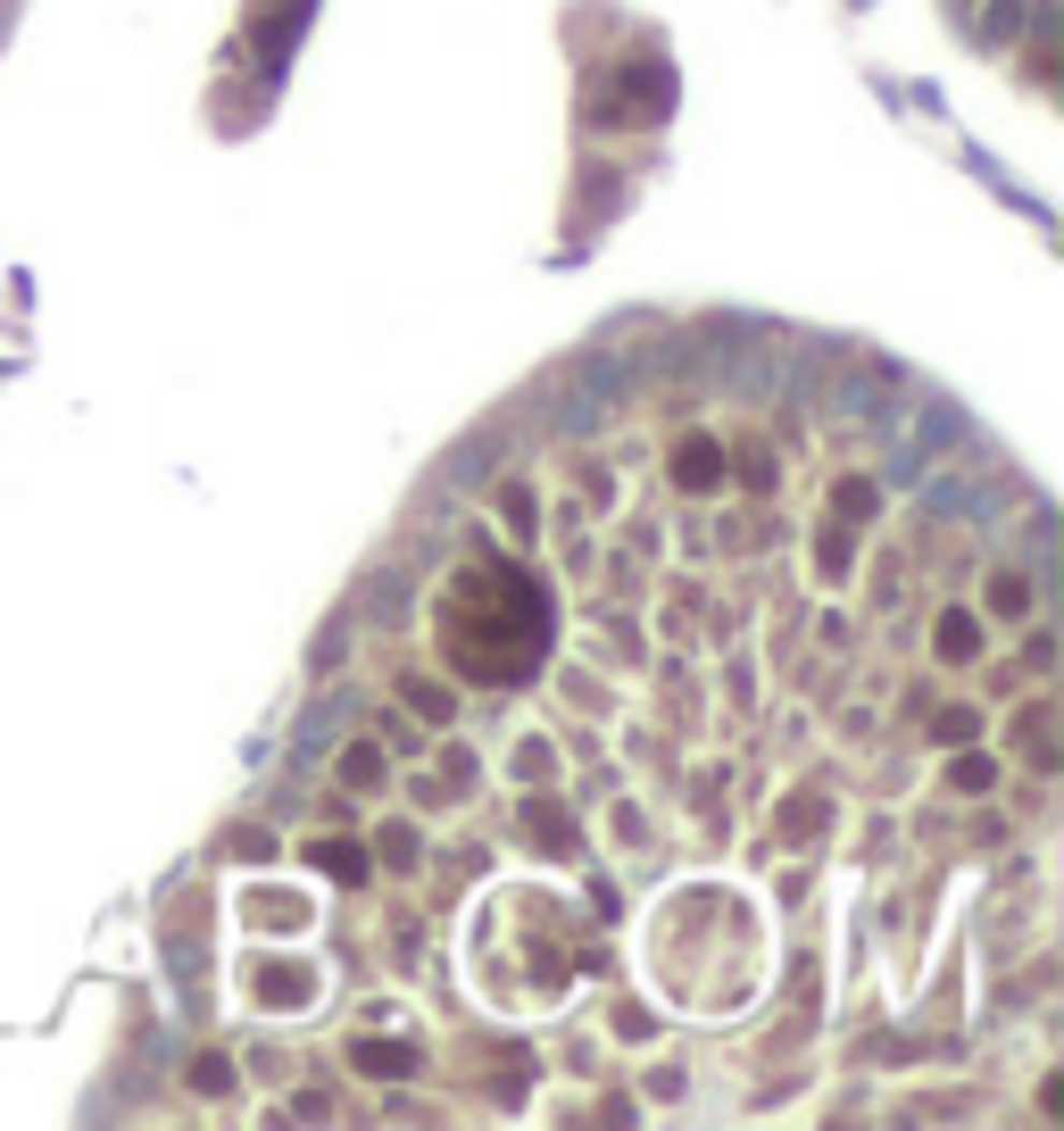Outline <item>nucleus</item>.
Here are the masks:
<instances>
[{"instance_id": "nucleus-1", "label": "nucleus", "mask_w": 1064, "mask_h": 1131, "mask_svg": "<svg viewBox=\"0 0 1064 1131\" xmlns=\"http://www.w3.org/2000/svg\"><path fill=\"white\" fill-rule=\"evenodd\" d=\"M441 649L474 683H524L549 649V591L516 566H474L441 599Z\"/></svg>"}, {"instance_id": "nucleus-2", "label": "nucleus", "mask_w": 1064, "mask_h": 1131, "mask_svg": "<svg viewBox=\"0 0 1064 1131\" xmlns=\"http://www.w3.org/2000/svg\"><path fill=\"white\" fill-rule=\"evenodd\" d=\"M349 1065H358V1073H375V1082H400V1073L416 1065V1057H407L400 1040H358V1048H349Z\"/></svg>"}, {"instance_id": "nucleus-3", "label": "nucleus", "mask_w": 1064, "mask_h": 1131, "mask_svg": "<svg viewBox=\"0 0 1064 1131\" xmlns=\"http://www.w3.org/2000/svg\"><path fill=\"white\" fill-rule=\"evenodd\" d=\"M674 474H682L690 491H707V483L723 474V449H716V441H682V458H674Z\"/></svg>"}, {"instance_id": "nucleus-4", "label": "nucleus", "mask_w": 1064, "mask_h": 1131, "mask_svg": "<svg viewBox=\"0 0 1064 1131\" xmlns=\"http://www.w3.org/2000/svg\"><path fill=\"white\" fill-rule=\"evenodd\" d=\"M524 832H541V848H574V824H565V807H524Z\"/></svg>"}, {"instance_id": "nucleus-5", "label": "nucleus", "mask_w": 1064, "mask_h": 1131, "mask_svg": "<svg viewBox=\"0 0 1064 1131\" xmlns=\"http://www.w3.org/2000/svg\"><path fill=\"white\" fill-rule=\"evenodd\" d=\"M308 857H316V865H325L333 882H366V857H358V848H342V841H316Z\"/></svg>"}, {"instance_id": "nucleus-6", "label": "nucleus", "mask_w": 1064, "mask_h": 1131, "mask_svg": "<svg viewBox=\"0 0 1064 1131\" xmlns=\"http://www.w3.org/2000/svg\"><path fill=\"white\" fill-rule=\"evenodd\" d=\"M191 1090H200V1099H225V1090H233V1065H225V1057H191Z\"/></svg>"}, {"instance_id": "nucleus-7", "label": "nucleus", "mask_w": 1064, "mask_h": 1131, "mask_svg": "<svg viewBox=\"0 0 1064 1131\" xmlns=\"http://www.w3.org/2000/svg\"><path fill=\"white\" fill-rule=\"evenodd\" d=\"M407 707L425 724H449V691H441V683H407Z\"/></svg>"}, {"instance_id": "nucleus-8", "label": "nucleus", "mask_w": 1064, "mask_h": 1131, "mask_svg": "<svg viewBox=\"0 0 1064 1131\" xmlns=\"http://www.w3.org/2000/svg\"><path fill=\"white\" fill-rule=\"evenodd\" d=\"M939 649H948V658H973V649H981L973 616H948V625H939Z\"/></svg>"}, {"instance_id": "nucleus-9", "label": "nucleus", "mask_w": 1064, "mask_h": 1131, "mask_svg": "<svg viewBox=\"0 0 1064 1131\" xmlns=\"http://www.w3.org/2000/svg\"><path fill=\"white\" fill-rule=\"evenodd\" d=\"M948 783H957V790H990V783H998V765H990V757H957Z\"/></svg>"}, {"instance_id": "nucleus-10", "label": "nucleus", "mask_w": 1064, "mask_h": 1131, "mask_svg": "<svg viewBox=\"0 0 1064 1131\" xmlns=\"http://www.w3.org/2000/svg\"><path fill=\"white\" fill-rule=\"evenodd\" d=\"M1023 599H1032V591H1023L1015 574H998V583H990V607H998V616H1023Z\"/></svg>"}, {"instance_id": "nucleus-11", "label": "nucleus", "mask_w": 1064, "mask_h": 1131, "mask_svg": "<svg viewBox=\"0 0 1064 1131\" xmlns=\"http://www.w3.org/2000/svg\"><path fill=\"white\" fill-rule=\"evenodd\" d=\"M349 783L375 790V783H383V749H349Z\"/></svg>"}, {"instance_id": "nucleus-12", "label": "nucleus", "mask_w": 1064, "mask_h": 1131, "mask_svg": "<svg viewBox=\"0 0 1064 1131\" xmlns=\"http://www.w3.org/2000/svg\"><path fill=\"white\" fill-rule=\"evenodd\" d=\"M840 516H874V483H840Z\"/></svg>"}, {"instance_id": "nucleus-13", "label": "nucleus", "mask_w": 1064, "mask_h": 1131, "mask_svg": "<svg viewBox=\"0 0 1064 1131\" xmlns=\"http://www.w3.org/2000/svg\"><path fill=\"white\" fill-rule=\"evenodd\" d=\"M267 999H308V974H267Z\"/></svg>"}]
</instances>
